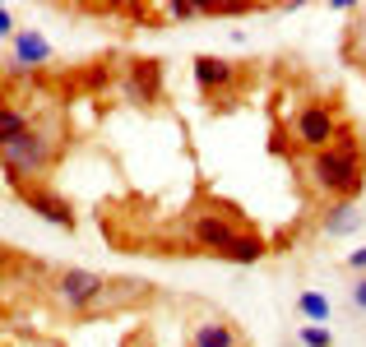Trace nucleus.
<instances>
[{"mask_svg":"<svg viewBox=\"0 0 366 347\" xmlns=\"http://www.w3.org/2000/svg\"><path fill=\"white\" fill-rule=\"evenodd\" d=\"M24 130H33V121H28V111H24V107H0V144L19 139Z\"/></svg>","mask_w":366,"mask_h":347,"instance_id":"nucleus-12","label":"nucleus"},{"mask_svg":"<svg viewBox=\"0 0 366 347\" xmlns=\"http://www.w3.org/2000/svg\"><path fill=\"white\" fill-rule=\"evenodd\" d=\"M37 347H61V343H37Z\"/></svg>","mask_w":366,"mask_h":347,"instance_id":"nucleus-19","label":"nucleus"},{"mask_svg":"<svg viewBox=\"0 0 366 347\" xmlns=\"http://www.w3.org/2000/svg\"><path fill=\"white\" fill-rule=\"evenodd\" d=\"M190 347H246L242 343V329L227 320H199L190 329Z\"/></svg>","mask_w":366,"mask_h":347,"instance_id":"nucleus-9","label":"nucleus"},{"mask_svg":"<svg viewBox=\"0 0 366 347\" xmlns=\"http://www.w3.org/2000/svg\"><path fill=\"white\" fill-rule=\"evenodd\" d=\"M14 33H19V28H14V14L0 5V42H5V37H14Z\"/></svg>","mask_w":366,"mask_h":347,"instance_id":"nucleus-18","label":"nucleus"},{"mask_svg":"<svg viewBox=\"0 0 366 347\" xmlns=\"http://www.w3.org/2000/svg\"><path fill=\"white\" fill-rule=\"evenodd\" d=\"M51 296L70 315H93L112 301V283L102 273H93V268H61L51 283Z\"/></svg>","mask_w":366,"mask_h":347,"instance_id":"nucleus-3","label":"nucleus"},{"mask_svg":"<svg viewBox=\"0 0 366 347\" xmlns=\"http://www.w3.org/2000/svg\"><path fill=\"white\" fill-rule=\"evenodd\" d=\"M297 338H302V347H334V333L325 329V324H302Z\"/></svg>","mask_w":366,"mask_h":347,"instance_id":"nucleus-14","label":"nucleus"},{"mask_svg":"<svg viewBox=\"0 0 366 347\" xmlns=\"http://www.w3.org/2000/svg\"><path fill=\"white\" fill-rule=\"evenodd\" d=\"M14 195H19V204L24 208H33L37 218H46L51 227H61V231H74V204L61 195V190H51L46 181H33V186H14Z\"/></svg>","mask_w":366,"mask_h":347,"instance_id":"nucleus-5","label":"nucleus"},{"mask_svg":"<svg viewBox=\"0 0 366 347\" xmlns=\"http://www.w3.org/2000/svg\"><path fill=\"white\" fill-rule=\"evenodd\" d=\"M237 65L232 61H218V56H195V84L204 98H218V93H227L237 84Z\"/></svg>","mask_w":366,"mask_h":347,"instance_id":"nucleus-7","label":"nucleus"},{"mask_svg":"<svg viewBox=\"0 0 366 347\" xmlns=\"http://www.w3.org/2000/svg\"><path fill=\"white\" fill-rule=\"evenodd\" d=\"M9 42H14V70H28V65H42V61H51V42H46L42 33H33V28H19L14 37H9Z\"/></svg>","mask_w":366,"mask_h":347,"instance_id":"nucleus-8","label":"nucleus"},{"mask_svg":"<svg viewBox=\"0 0 366 347\" xmlns=\"http://www.w3.org/2000/svg\"><path fill=\"white\" fill-rule=\"evenodd\" d=\"M348 301H352V311H357V315H366V278H352Z\"/></svg>","mask_w":366,"mask_h":347,"instance_id":"nucleus-16","label":"nucleus"},{"mask_svg":"<svg viewBox=\"0 0 366 347\" xmlns=\"http://www.w3.org/2000/svg\"><path fill=\"white\" fill-rule=\"evenodd\" d=\"M362 223V213H357V204H334L330 213H325V236H343V231H352Z\"/></svg>","mask_w":366,"mask_h":347,"instance_id":"nucleus-11","label":"nucleus"},{"mask_svg":"<svg viewBox=\"0 0 366 347\" xmlns=\"http://www.w3.org/2000/svg\"><path fill=\"white\" fill-rule=\"evenodd\" d=\"M348 273L366 278V246H362V250H352V255H348Z\"/></svg>","mask_w":366,"mask_h":347,"instance_id":"nucleus-17","label":"nucleus"},{"mask_svg":"<svg viewBox=\"0 0 366 347\" xmlns=\"http://www.w3.org/2000/svg\"><path fill=\"white\" fill-rule=\"evenodd\" d=\"M158 84H162L158 61H134V70H130V98L153 102V98H158Z\"/></svg>","mask_w":366,"mask_h":347,"instance_id":"nucleus-10","label":"nucleus"},{"mask_svg":"<svg viewBox=\"0 0 366 347\" xmlns=\"http://www.w3.org/2000/svg\"><path fill=\"white\" fill-rule=\"evenodd\" d=\"M61 162V139L51 130H24L19 139L0 144V167H5L9 186H33V181H46V171Z\"/></svg>","mask_w":366,"mask_h":347,"instance_id":"nucleus-2","label":"nucleus"},{"mask_svg":"<svg viewBox=\"0 0 366 347\" xmlns=\"http://www.w3.org/2000/svg\"><path fill=\"white\" fill-rule=\"evenodd\" d=\"M306 181L311 190H320L325 199H339V204H352L366 186V158L357 134L343 125V134L320 153H306Z\"/></svg>","mask_w":366,"mask_h":347,"instance_id":"nucleus-1","label":"nucleus"},{"mask_svg":"<svg viewBox=\"0 0 366 347\" xmlns=\"http://www.w3.org/2000/svg\"><path fill=\"white\" fill-rule=\"evenodd\" d=\"M242 231L246 227L232 218V208H223V213H195V223H190V241H195L204 255H218V259H223Z\"/></svg>","mask_w":366,"mask_h":347,"instance_id":"nucleus-6","label":"nucleus"},{"mask_svg":"<svg viewBox=\"0 0 366 347\" xmlns=\"http://www.w3.org/2000/svg\"><path fill=\"white\" fill-rule=\"evenodd\" d=\"M297 311H302L311 324H325V320H330V301H325L320 292H302V296H297Z\"/></svg>","mask_w":366,"mask_h":347,"instance_id":"nucleus-13","label":"nucleus"},{"mask_svg":"<svg viewBox=\"0 0 366 347\" xmlns=\"http://www.w3.org/2000/svg\"><path fill=\"white\" fill-rule=\"evenodd\" d=\"M162 14L177 19V24H186V19H204V9H199L195 0H172V5H162Z\"/></svg>","mask_w":366,"mask_h":347,"instance_id":"nucleus-15","label":"nucleus"},{"mask_svg":"<svg viewBox=\"0 0 366 347\" xmlns=\"http://www.w3.org/2000/svg\"><path fill=\"white\" fill-rule=\"evenodd\" d=\"M339 134H343V121H339V111L325 107V102H302V107L292 111V144L302 153L330 149Z\"/></svg>","mask_w":366,"mask_h":347,"instance_id":"nucleus-4","label":"nucleus"}]
</instances>
